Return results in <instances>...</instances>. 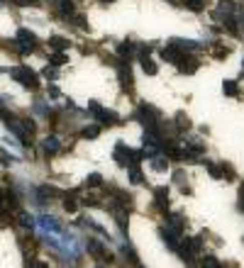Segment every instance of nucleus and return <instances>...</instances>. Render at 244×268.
Returning <instances> with one entry per match:
<instances>
[{"mask_svg":"<svg viewBox=\"0 0 244 268\" xmlns=\"http://www.w3.org/2000/svg\"><path fill=\"white\" fill-rule=\"evenodd\" d=\"M32 268H49L47 264H32Z\"/></svg>","mask_w":244,"mask_h":268,"instance_id":"a18cd8bd","label":"nucleus"},{"mask_svg":"<svg viewBox=\"0 0 244 268\" xmlns=\"http://www.w3.org/2000/svg\"><path fill=\"white\" fill-rule=\"evenodd\" d=\"M115 68H117V80H120V88L132 93L134 90V76H132V66L130 58H117L115 61Z\"/></svg>","mask_w":244,"mask_h":268,"instance_id":"20e7f679","label":"nucleus"},{"mask_svg":"<svg viewBox=\"0 0 244 268\" xmlns=\"http://www.w3.org/2000/svg\"><path fill=\"white\" fill-rule=\"evenodd\" d=\"M103 186H105V180H103L100 173H91V176L86 178V188H103Z\"/></svg>","mask_w":244,"mask_h":268,"instance_id":"c85d7f7f","label":"nucleus"},{"mask_svg":"<svg viewBox=\"0 0 244 268\" xmlns=\"http://www.w3.org/2000/svg\"><path fill=\"white\" fill-rule=\"evenodd\" d=\"M74 22H76V24H78V27H81V30H91V27H88V22H86V18H83V15H74Z\"/></svg>","mask_w":244,"mask_h":268,"instance_id":"ea45409f","label":"nucleus"},{"mask_svg":"<svg viewBox=\"0 0 244 268\" xmlns=\"http://www.w3.org/2000/svg\"><path fill=\"white\" fill-rule=\"evenodd\" d=\"M222 93L229 96V98L239 96V86H237V80H225V83H222Z\"/></svg>","mask_w":244,"mask_h":268,"instance_id":"cd10ccee","label":"nucleus"},{"mask_svg":"<svg viewBox=\"0 0 244 268\" xmlns=\"http://www.w3.org/2000/svg\"><path fill=\"white\" fill-rule=\"evenodd\" d=\"M181 5L188 8L190 12H203L205 10V0H181Z\"/></svg>","mask_w":244,"mask_h":268,"instance_id":"393cba45","label":"nucleus"},{"mask_svg":"<svg viewBox=\"0 0 244 268\" xmlns=\"http://www.w3.org/2000/svg\"><path fill=\"white\" fill-rule=\"evenodd\" d=\"M139 64H142V71H144L147 76H156V74H159V66H156V61L151 56H142Z\"/></svg>","mask_w":244,"mask_h":268,"instance_id":"412c9836","label":"nucleus"},{"mask_svg":"<svg viewBox=\"0 0 244 268\" xmlns=\"http://www.w3.org/2000/svg\"><path fill=\"white\" fill-rule=\"evenodd\" d=\"M0 161H3V164H13V161H15V156H10V154L0 152Z\"/></svg>","mask_w":244,"mask_h":268,"instance_id":"a19ab883","label":"nucleus"},{"mask_svg":"<svg viewBox=\"0 0 244 268\" xmlns=\"http://www.w3.org/2000/svg\"><path fill=\"white\" fill-rule=\"evenodd\" d=\"M149 164H151V168L156 173H164L166 168H169V161H166V154H154L149 158Z\"/></svg>","mask_w":244,"mask_h":268,"instance_id":"aec40b11","label":"nucleus"},{"mask_svg":"<svg viewBox=\"0 0 244 268\" xmlns=\"http://www.w3.org/2000/svg\"><path fill=\"white\" fill-rule=\"evenodd\" d=\"M212 54H215V58H227V56H229V49H227V46H222V44H215Z\"/></svg>","mask_w":244,"mask_h":268,"instance_id":"c9c22d12","label":"nucleus"},{"mask_svg":"<svg viewBox=\"0 0 244 268\" xmlns=\"http://www.w3.org/2000/svg\"><path fill=\"white\" fill-rule=\"evenodd\" d=\"M134 120H137L144 130H151V132H159V127H161V112H159L154 105H147V102H142V105L137 108Z\"/></svg>","mask_w":244,"mask_h":268,"instance_id":"f257e3e1","label":"nucleus"},{"mask_svg":"<svg viewBox=\"0 0 244 268\" xmlns=\"http://www.w3.org/2000/svg\"><path fill=\"white\" fill-rule=\"evenodd\" d=\"M215 12H237V2L234 0H217Z\"/></svg>","mask_w":244,"mask_h":268,"instance_id":"a878e982","label":"nucleus"},{"mask_svg":"<svg viewBox=\"0 0 244 268\" xmlns=\"http://www.w3.org/2000/svg\"><path fill=\"white\" fill-rule=\"evenodd\" d=\"M183 178H186V176H183V171H173V183L181 188V192H183V195H190V188L183 183Z\"/></svg>","mask_w":244,"mask_h":268,"instance_id":"c756f323","label":"nucleus"},{"mask_svg":"<svg viewBox=\"0 0 244 268\" xmlns=\"http://www.w3.org/2000/svg\"><path fill=\"white\" fill-rule=\"evenodd\" d=\"M203 236H205V234H198V236H190V239H183V242H181L178 254H181V258L186 261L188 266L195 264V256H198L200 249H203Z\"/></svg>","mask_w":244,"mask_h":268,"instance_id":"f03ea898","label":"nucleus"},{"mask_svg":"<svg viewBox=\"0 0 244 268\" xmlns=\"http://www.w3.org/2000/svg\"><path fill=\"white\" fill-rule=\"evenodd\" d=\"M49 46H52L54 52H64V49H69V39L54 34V37H49Z\"/></svg>","mask_w":244,"mask_h":268,"instance_id":"b1692460","label":"nucleus"},{"mask_svg":"<svg viewBox=\"0 0 244 268\" xmlns=\"http://www.w3.org/2000/svg\"><path fill=\"white\" fill-rule=\"evenodd\" d=\"M98 120V124L100 127H115V124H120V117H117V112H113V110H100V115L95 117Z\"/></svg>","mask_w":244,"mask_h":268,"instance_id":"2eb2a0df","label":"nucleus"},{"mask_svg":"<svg viewBox=\"0 0 244 268\" xmlns=\"http://www.w3.org/2000/svg\"><path fill=\"white\" fill-rule=\"evenodd\" d=\"M134 268H144V266H139V264H137V266H134Z\"/></svg>","mask_w":244,"mask_h":268,"instance_id":"de8ad7c7","label":"nucleus"},{"mask_svg":"<svg viewBox=\"0 0 244 268\" xmlns=\"http://www.w3.org/2000/svg\"><path fill=\"white\" fill-rule=\"evenodd\" d=\"M186 152H190L193 156H203L205 154V144L198 136H188L186 139Z\"/></svg>","mask_w":244,"mask_h":268,"instance_id":"f3484780","label":"nucleus"},{"mask_svg":"<svg viewBox=\"0 0 244 268\" xmlns=\"http://www.w3.org/2000/svg\"><path fill=\"white\" fill-rule=\"evenodd\" d=\"M66 61H69V56H66L64 52H57V54H52V56H49V64H52L54 68H59V66H64Z\"/></svg>","mask_w":244,"mask_h":268,"instance_id":"473e14b6","label":"nucleus"},{"mask_svg":"<svg viewBox=\"0 0 244 268\" xmlns=\"http://www.w3.org/2000/svg\"><path fill=\"white\" fill-rule=\"evenodd\" d=\"M42 152L47 154V156H54V154L61 152V142H59L57 136H47V139L42 142Z\"/></svg>","mask_w":244,"mask_h":268,"instance_id":"a211bd4d","label":"nucleus"},{"mask_svg":"<svg viewBox=\"0 0 244 268\" xmlns=\"http://www.w3.org/2000/svg\"><path fill=\"white\" fill-rule=\"evenodd\" d=\"M110 190V195H113V205H120V208H125V210H130L132 212V208H134V195L132 192H127V190H122V188H108Z\"/></svg>","mask_w":244,"mask_h":268,"instance_id":"423d86ee","label":"nucleus"},{"mask_svg":"<svg viewBox=\"0 0 244 268\" xmlns=\"http://www.w3.org/2000/svg\"><path fill=\"white\" fill-rule=\"evenodd\" d=\"M5 202H8V200H5V192L0 190V212H5Z\"/></svg>","mask_w":244,"mask_h":268,"instance_id":"37998d69","label":"nucleus"},{"mask_svg":"<svg viewBox=\"0 0 244 268\" xmlns=\"http://www.w3.org/2000/svg\"><path fill=\"white\" fill-rule=\"evenodd\" d=\"M220 166H222V176H227L225 180H234V168H232L229 164H225V161H222Z\"/></svg>","mask_w":244,"mask_h":268,"instance_id":"4c0bfd02","label":"nucleus"},{"mask_svg":"<svg viewBox=\"0 0 244 268\" xmlns=\"http://www.w3.org/2000/svg\"><path fill=\"white\" fill-rule=\"evenodd\" d=\"M154 208L166 214V210H169V188L166 186L154 188Z\"/></svg>","mask_w":244,"mask_h":268,"instance_id":"9b49d317","label":"nucleus"},{"mask_svg":"<svg viewBox=\"0 0 244 268\" xmlns=\"http://www.w3.org/2000/svg\"><path fill=\"white\" fill-rule=\"evenodd\" d=\"M81 202H83L86 208H100V205H103V202H100V200H98L95 195H86V198H83Z\"/></svg>","mask_w":244,"mask_h":268,"instance_id":"e433bc0d","label":"nucleus"},{"mask_svg":"<svg viewBox=\"0 0 244 268\" xmlns=\"http://www.w3.org/2000/svg\"><path fill=\"white\" fill-rule=\"evenodd\" d=\"M10 76L15 78L20 86H25L27 90H39V76L30 66H15V68H10Z\"/></svg>","mask_w":244,"mask_h":268,"instance_id":"7ed1b4c3","label":"nucleus"},{"mask_svg":"<svg viewBox=\"0 0 244 268\" xmlns=\"http://www.w3.org/2000/svg\"><path fill=\"white\" fill-rule=\"evenodd\" d=\"M18 222L25 227V230H32V224H35V220H32L27 212H18Z\"/></svg>","mask_w":244,"mask_h":268,"instance_id":"72a5a7b5","label":"nucleus"},{"mask_svg":"<svg viewBox=\"0 0 244 268\" xmlns=\"http://www.w3.org/2000/svg\"><path fill=\"white\" fill-rule=\"evenodd\" d=\"M132 54H137V44L134 42H120L117 44V56L120 58H132Z\"/></svg>","mask_w":244,"mask_h":268,"instance_id":"6ab92c4d","label":"nucleus"},{"mask_svg":"<svg viewBox=\"0 0 244 268\" xmlns=\"http://www.w3.org/2000/svg\"><path fill=\"white\" fill-rule=\"evenodd\" d=\"M159 236H161V242L169 246L171 251H178L181 249V242H183V236L178 234L176 230H171V227H161L159 230Z\"/></svg>","mask_w":244,"mask_h":268,"instance_id":"0eeeda50","label":"nucleus"},{"mask_svg":"<svg viewBox=\"0 0 244 268\" xmlns=\"http://www.w3.org/2000/svg\"><path fill=\"white\" fill-rule=\"evenodd\" d=\"M122 254H125V258L130 261L132 266H137V264H139V258H137V251H134V249L130 246V242H127V244L122 246Z\"/></svg>","mask_w":244,"mask_h":268,"instance_id":"7c9ffc66","label":"nucleus"},{"mask_svg":"<svg viewBox=\"0 0 244 268\" xmlns=\"http://www.w3.org/2000/svg\"><path fill=\"white\" fill-rule=\"evenodd\" d=\"M86 249H88V254H93V258H98V261H108V264L113 261V256L105 251V246H103L98 239H88V242H86Z\"/></svg>","mask_w":244,"mask_h":268,"instance_id":"9d476101","label":"nucleus"},{"mask_svg":"<svg viewBox=\"0 0 244 268\" xmlns=\"http://www.w3.org/2000/svg\"><path fill=\"white\" fill-rule=\"evenodd\" d=\"M54 8H57L59 18H71V15L76 12V2L74 0H57V2H54Z\"/></svg>","mask_w":244,"mask_h":268,"instance_id":"dca6fc26","label":"nucleus"},{"mask_svg":"<svg viewBox=\"0 0 244 268\" xmlns=\"http://www.w3.org/2000/svg\"><path fill=\"white\" fill-rule=\"evenodd\" d=\"M239 210L244 212V186H242V190H239Z\"/></svg>","mask_w":244,"mask_h":268,"instance_id":"c03bdc74","label":"nucleus"},{"mask_svg":"<svg viewBox=\"0 0 244 268\" xmlns=\"http://www.w3.org/2000/svg\"><path fill=\"white\" fill-rule=\"evenodd\" d=\"M176 68H178V74H186V76H190V74H195V71L200 68V61L193 56V54H183V56L178 58Z\"/></svg>","mask_w":244,"mask_h":268,"instance_id":"6e6552de","label":"nucleus"},{"mask_svg":"<svg viewBox=\"0 0 244 268\" xmlns=\"http://www.w3.org/2000/svg\"><path fill=\"white\" fill-rule=\"evenodd\" d=\"M200 268H222V266H220V261H217L215 256H203V261H200Z\"/></svg>","mask_w":244,"mask_h":268,"instance_id":"f704fd0d","label":"nucleus"},{"mask_svg":"<svg viewBox=\"0 0 244 268\" xmlns=\"http://www.w3.org/2000/svg\"><path fill=\"white\" fill-rule=\"evenodd\" d=\"M166 227L176 230L178 234H183V230H186V217H183L181 212H169V214H166Z\"/></svg>","mask_w":244,"mask_h":268,"instance_id":"ddd939ff","label":"nucleus"},{"mask_svg":"<svg viewBox=\"0 0 244 268\" xmlns=\"http://www.w3.org/2000/svg\"><path fill=\"white\" fill-rule=\"evenodd\" d=\"M113 158L115 164L120 166V168H130V161H132V149L125 144V142H117L113 149Z\"/></svg>","mask_w":244,"mask_h":268,"instance_id":"39448f33","label":"nucleus"},{"mask_svg":"<svg viewBox=\"0 0 244 268\" xmlns=\"http://www.w3.org/2000/svg\"><path fill=\"white\" fill-rule=\"evenodd\" d=\"M127 171H130V183H134V186H142V183H144V173H142L139 166H130Z\"/></svg>","mask_w":244,"mask_h":268,"instance_id":"bb28decb","label":"nucleus"},{"mask_svg":"<svg viewBox=\"0 0 244 268\" xmlns=\"http://www.w3.org/2000/svg\"><path fill=\"white\" fill-rule=\"evenodd\" d=\"M95 268H105V266H95Z\"/></svg>","mask_w":244,"mask_h":268,"instance_id":"09e8293b","label":"nucleus"},{"mask_svg":"<svg viewBox=\"0 0 244 268\" xmlns=\"http://www.w3.org/2000/svg\"><path fill=\"white\" fill-rule=\"evenodd\" d=\"M183 54H186V52H181V49H178L176 44H171V42L161 49V58H164V61H169V64H178V58L183 56Z\"/></svg>","mask_w":244,"mask_h":268,"instance_id":"4468645a","label":"nucleus"},{"mask_svg":"<svg viewBox=\"0 0 244 268\" xmlns=\"http://www.w3.org/2000/svg\"><path fill=\"white\" fill-rule=\"evenodd\" d=\"M200 164L205 166L207 173H210L215 180H222V178H225V176H222V166H220V164H212V161H207V158H205V161H200Z\"/></svg>","mask_w":244,"mask_h":268,"instance_id":"5701e85b","label":"nucleus"},{"mask_svg":"<svg viewBox=\"0 0 244 268\" xmlns=\"http://www.w3.org/2000/svg\"><path fill=\"white\" fill-rule=\"evenodd\" d=\"M100 130H103L100 124H91V127H83V132H81V136H83V139H95V136L100 134Z\"/></svg>","mask_w":244,"mask_h":268,"instance_id":"2f4dec72","label":"nucleus"},{"mask_svg":"<svg viewBox=\"0 0 244 268\" xmlns=\"http://www.w3.org/2000/svg\"><path fill=\"white\" fill-rule=\"evenodd\" d=\"M22 46H30V49H35L37 46V34L35 32H30V30H18V49Z\"/></svg>","mask_w":244,"mask_h":268,"instance_id":"f8f14e48","label":"nucleus"},{"mask_svg":"<svg viewBox=\"0 0 244 268\" xmlns=\"http://www.w3.org/2000/svg\"><path fill=\"white\" fill-rule=\"evenodd\" d=\"M22 127L27 130V134H35V132H37V124H35L30 117H27V120H22Z\"/></svg>","mask_w":244,"mask_h":268,"instance_id":"58836bf2","label":"nucleus"},{"mask_svg":"<svg viewBox=\"0 0 244 268\" xmlns=\"http://www.w3.org/2000/svg\"><path fill=\"white\" fill-rule=\"evenodd\" d=\"M110 210H113L115 214V222H117V227H120V232L125 234V236H130V210H125V208H120V205H110Z\"/></svg>","mask_w":244,"mask_h":268,"instance_id":"1a4fd4ad","label":"nucleus"},{"mask_svg":"<svg viewBox=\"0 0 244 268\" xmlns=\"http://www.w3.org/2000/svg\"><path fill=\"white\" fill-rule=\"evenodd\" d=\"M103 5H110V2H117V0H100Z\"/></svg>","mask_w":244,"mask_h":268,"instance_id":"49530a36","label":"nucleus"},{"mask_svg":"<svg viewBox=\"0 0 244 268\" xmlns=\"http://www.w3.org/2000/svg\"><path fill=\"white\" fill-rule=\"evenodd\" d=\"M173 127H176L178 132H186V130H190V127H193V122H190V117H188L186 112H178V115H176V120H173Z\"/></svg>","mask_w":244,"mask_h":268,"instance_id":"4be33fe9","label":"nucleus"},{"mask_svg":"<svg viewBox=\"0 0 244 268\" xmlns=\"http://www.w3.org/2000/svg\"><path fill=\"white\" fill-rule=\"evenodd\" d=\"M44 76H47V78H57V71H54V66H47V68H44Z\"/></svg>","mask_w":244,"mask_h":268,"instance_id":"79ce46f5","label":"nucleus"}]
</instances>
